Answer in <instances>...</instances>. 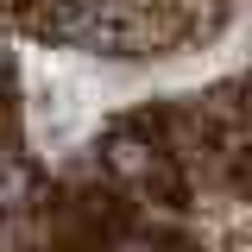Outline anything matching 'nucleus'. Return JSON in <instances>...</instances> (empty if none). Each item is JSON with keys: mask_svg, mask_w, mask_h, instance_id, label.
<instances>
[{"mask_svg": "<svg viewBox=\"0 0 252 252\" xmlns=\"http://www.w3.org/2000/svg\"><path fill=\"white\" fill-rule=\"evenodd\" d=\"M51 32L69 38V44H94V51H120L126 44V19L107 0H69L57 19H51Z\"/></svg>", "mask_w": 252, "mask_h": 252, "instance_id": "1", "label": "nucleus"}]
</instances>
